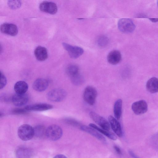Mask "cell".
<instances>
[{
    "mask_svg": "<svg viewBox=\"0 0 158 158\" xmlns=\"http://www.w3.org/2000/svg\"><path fill=\"white\" fill-rule=\"evenodd\" d=\"M48 85L49 83L47 79L39 78L34 81L32 87L35 90L41 92L45 91L48 88Z\"/></svg>",
    "mask_w": 158,
    "mask_h": 158,
    "instance_id": "cell-15",
    "label": "cell"
},
{
    "mask_svg": "<svg viewBox=\"0 0 158 158\" xmlns=\"http://www.w3.org/2000/svg\"><path fill=\"white\" fill-rule=\"evenodd\" d=\"M110 126L115 134L119 137L123 135V132L121 125L118 120L112 115L108 118Z\"/></svg>",
    "mask_w": 158,
    "mask_h": 158,
    "instance_id": "cell-12",
    "label": "cell"
},
{
    "mask_svg": "<svg viewBox=\"0 0 158 158\" xmlns=\"http://www.w3.org/2000/svg\"><path fill=\"white\" fill-rule=\"evenodd\" d=\"M97 96V90L93 87L88 86L85 88L83 94V98L89 105H93L94 104Z\"/></svg>",
    "mask_w": 158,
    "mask_h": 158,
    "instance_id": "cell-5",
    "label": "cell"
},
{
    "mask_svg": "<svg viewBox=\"0 0 158 158\" xmlns=\"http://www.w3.org/2000/svg\"><path fill=\"white\" fill-rule=\"evenodd\" d=\"M89 115L90 118L102 128L107 131L110 130V123L105 118L93 111L89 112Z\"/></svg>",
    "mask_w": 158,
    "mask_h": 158,
    "instance_id": "cell-6",
    "label": "cell"
},
{
    "mask_svg": "<svg viewBox=\"0 0 158 158\" xmlns=\"http://www.w3.org/2000/svg\"><path fill=\"white\" fill-rule=\"evenodd\" d=\"M28 110L24 108H16L14 109L12 112V113L15 114H23L27 113Z\"/></svg>",
    "mask_w": 158,
    "mask_h": 158,
    "instance_id": "cell-29",
    "label": "cell"
},
{
    "mask_svg": "<svg viewBox=\"0 0 158 158\" xmlns=\"http://www.w3.org/2000/svg\"><path fill=\"white\" fill-rule=\"evenodd\" d=\"M89 126L95 129L100 133L102 134L106 137L113 140H115L117 137L115 135L109 131L105 130L102 128H99L96 125L90 123L89 124Z\"/></svg>",
    "mask_w": 158,
    "mask_h": 158,
    "instance_id": "cell-22",
    "label": "cell"
},
{
    "mask_svg": "<svg viewBox=\"0 0 158 158\" xmlns=\"http://www.w3.org/2000/svg\"><path fill=\"white\" fill-rule=\"evenodd\" d=\"M1 81L0 89H2L5 87L7 83V79L5 76L1 71L0 72Z\"/></svg>",
    "mask_w": 158,
    "mask_h": 158,
    "instance_id": "cell-30",
    "label": "cell"
},
{
    "mask_svg": "<svg viewBox=\"0 0 158 158\" xmlns=\"http://www.w3.org/2000/svg\"><path fill=\"white\" fill-rule=\"evenodd\" d=\"M15 155L17 158H31L33 153L28 148L21 147L17 149Z\"/></svg>",
    "mask_w": 158,
    "mask_h": 158,
    "instance_id": "cell-18",
    "label": "cell"
},
{
    "mask_svg": "<svg viewBox=\"0 0 158 158\" xmlns=\"http://www.w3.org/2000/svg\"><path fill=\"white\" fill-rule=\"evenodd\" d=\"M114 148L118 154L120 155L122 154L121 151L118 146H114Z\"/></svg>",
    "mask_w": 158,
    "mask_h": 158,
    "instance_id": "cell-31",
    "label": "cell"
},
{
    "mask_svg": "<svg viewBox=\"0 0 158 158\" xmlns=\"http://www.w3.org/2000/svg\"><path fill=\"white\" fill-rule=\"evenodd\" d=\"M72 83L75 85H82L84 82L83 77L79 73L70 77Z\"/></svg>",
    "mask_w": 158,
    "mask_h": 158,
    "instance_id": "cell-25",
    "label": "cell"
},
{
    "mask_svg": "<svg viewBox=\"0 0 158 158\" xmlns=\"http://www.w3.org/2000/svg\"><path fill=\"white\" fill-rule=\"evenodd\" d=\"M80 128L82 131L90 134L100 141L105 143L106 142L105 138L95 129L85 125H81Z\"/></svg>",
    "mask_w": 158,
    "mask_h": 158,
    "instance_id": "cell-14",
    "label": "cell"
},
{
    "mask_svg": "<svg viewBox=\"0 0 158 158\" xmlns=\"http://www.w3.org/2000/svg\"><path fill=\"white\" fill-rule=\"evenodd\" d=\"M109 42V39L106 36L102 35L97 39V43L98 45L100 47L103 48L106 46Z\"/></svg>",
    "mask_w": 158,
    "mask_h": 158,
    "instance_id": "cell-26",
    "label": "cell"
},
{
    "mask_svg": "<svg viewBox=\"0 0 158 158\" xmlns=\"http://www.w3.org/2000/svg\"><path fill=\"white\" fill-rule=\"evenodd\" d=\"M9 7L12 9H16L20 8L21 5V2L18 0H9L8 1Z\"/></svg>",
    "mask_w": 158,
    "mask_h": 158,
    "instance_id": "cell-27",
    "label": "cell"
},
{
    "mask_svg": "<svg viewBox=\"0 0 158 158\" xmlns=\"http://www.w3.org/2000/svg\"><path fill=\"white\" fill-rule=\"evenodd\" d=\"M53 158H67L65 156L62 154H58L55 156Z\"/></svg>",
    "mask_w": 158,
    "mask_h": 158,
    "instance_id": "cell-33",
    "label": "cell"
},
{
    "mask_svg": "<svg viewBox=\"0 0 158 158\" xmlns=\"http://www.w3.org/2000/svg\"><path fill=\"white\" fill-rule=\"evenodd\" d=\"M62 134L61 128L55 124L50 125L46 130V137L52 140L56 141L59 139L62 136Z\"/></svg>",
    "mask_w": 158,
    "mask_h": 158,
    "instance_id": "cell-2",
    "label": "cell"
},
{
    "mask_svg": "<svg viewBox=\"0 0 158 158\" xmlns=\"http://www.w3.org/2000/svg\"><path fill=\"white\" fill-rule=\"evenodd\" d=\"M149 19L152 22L155 23L158 22V18H149Z\"/></svg>",
    "mask_w": 158,
    "mask_h": 158,
    "instance_id": "cell-34",
    "label": "cell"
},
{
    "mask_svg": "<svg viewBox=\"0 0 158 158\" xmlns=\"http://www.w3.org/2000/svg\"><path fill=\"white\" fill-rule=\"evenodd\" d=\"M0 30L3 33L15 36L18 33L17 26L13 24L5 23L2 24L0 26Z\"/></svg>",
    "mask_w": 158,
    "mask_h": 158,
    "instance_id": "cell-10",
    "label": "cell"
},
{
    "mask_svg": "<svg viewBox=\"0 0 158 158\" xmlns=\"http://www.w3.org/2000/svg\"><path fill=\"white\" fill-rule=\"evenodd\" d=\"M28 89V84L25 81H20L17 82L14 86V90L18 94H25Z\"/></svg>",
    "mask_w": 158,
    "mask_h": 158,
    "instance_id": "cell-20",
    "label": "cell"
},
{
    "mask_svg": "<svg viewBox=\"0 0 158 158\" xmlns=\"http://www.w3.org/2000/svg\"><path fill=\"white\" fill-rule=\"evenodd\" d=\"M40 10L51 14H55L57 12V7L56 4L52 2L44 1L39 5Z\"/></svg>",
    "mask_w": 158,
    "mask_h": 158,
    "instance_id": "cell-9",
    "label": "cell"
},
{
    "mask_svg": "<svg viewBox=\"0 0 158 158\" xmlns=\"http://www.w3.org/2000/svg\"><path fill=\"white\" fill-rule=\"evenodd\" d=\"M157 4L158 7V1H157Z\"/></svg>",
    "mask_w": 158,
    "mask_h": 158,
    "instance_id": "cell-36",
    "label": "cell"
},
{
    "mask_svg": "<svg viewBox=\"0 0 158 158\" xmlns=\"http://www.w3.org/2000/svg\"><path fill=\"white\" fill-rule=\"evenodd\" d=\"M34 53L36 59L40 61L45 60L48 57V52L46 48L40 46H37L35 48Z\"/></svg>",
    "mask_w": 158,
    "mask_h": 158,
    "instance_id": "cell-17",
    "label": "cell"
},
{
    "mask_svg": "<svg viewBox=\"0 0 158 158\" xmlns=\"http://www.w3.org/2000/svg\"><path fill=\"white\" fill-rule=\"evenodd\" d=\"M121 59L122 55L120 52L116 50L110 51L107 56L108 62L112 65L118 64L121 61Z\"/></svg>",
    "mask_w": 158,
    "mask_h": 158,
    "instance_id": "cell-16",
    "label": "cell"
},
{
    "mask_svg": "<svg viewBox=\"0 0 158 158\" xmlns=\"http://www.w3.org/2000/svg\"><path fill=\"white\" fill-rule=\"evenodd\" d=\"M131 108L136 114L140 115L146 113L148 109V105L144 100H140L134 102L132 105Z\"/></svg>",
    "mask_w": 158,
    "mask_h": 158,
    "instance_id": "cell-8",
    "label": "cell"
},
{
    "mask_svg": "<svg viewBox=\"0 0 158 158\" xmlns=\"http://www.w3.org/2000/svg\"><path fill=\"white\" fill-rule=\"evenodd\" d=\"M34 128V136L39 138H42L46 136V129L45 127L41 125L36 126Z\"/></svg>",
    "mask_w": 158,
    "mask_h": 158,
    "instance_id": "cell-23",
    "label": "cell"
},
{
    "mask_svg": "<svg viewBox=\"0 0 158 158\" xmlns=\"http://www.w3.org/2000/svg\"><path fill=\"white\" fill-rule=\"evenodd\" d=\"M129 153L130 155L133 158H138V157L136 156L135 154L131 151H130L129 152Z\"/></svg>",
    "mask_w": 158,
    "mask_h": 158,
    "instance_id": "cell-35",
    "label": "cell"
},
{
    "mask_svg": "<svg viewBox=\"0 0 158 158\" xmlns=\"http://www.w3.org/2000/svg\"><path fill=\"white\" fill-rule=\"evenodd\" d=\"M28 100V96L27 94L16 93L12 96L11 101L15 106H21L26 105L27 103Z\"/></svg>",
    "mask_w": 158,
    "mask_h": 158,
    "instance_id": "cell-11",
    "label": "cell"
},
{
    "mask_svg": "<svg viewBox=\"0 0 158 158\" xmlns=\"http://www.w3.org/2000/svg\"><path fill=\"white\" fill-rule=\"evenodd\" d=\"M62 44L72 58L76 59L83 53V49L79 47L72 46L65 43H62Z\"/></svg>",
    "mask_w": 158,
    "mask_h": 158,
    "instance_id": "cell-7",
    "label": "cell"
},
{
    "mask_svg": "<svg viewBox=\"0 0 158 158\" xmlns=\"http://www.w3.org/2000/svg\"><path fill=\"white\" fill-rule=\"evenodd\" d=\"M79 68L77 65L71 64L67 67L66 72L67 75L71 77L79 73Z\"/></svg>",
    "mask_w": 158,
    "mask_h": 158,
    "instance_id": "cell-24",
    "label": "cell"
},
{
    "mask_svg": "<svg viewBox=\"0 0 158 158\" xmlns=\"http://www.w3.org/2000/svg\"><path fill=\"white\" fill-rule=\"evenodd\" d=\"M122 101L121 99L117 100L114 103V114L115 118L119 120L122 115Z\"/></svg>",
    "mask_w": 158,
    "mask_h": 158,
    "instance_id": "cell-21",
    "label": "cell"
},
{
    "mask_svg": "<svg viewBox=\"0 0 158 158\" xmlns=\"http://www.w3.org/2000/svg\"><path fill=\"white\" fill-rule=\"evenodd\" d=\"M147 90L152 94L158 92V78L152 77L149 79L146 84Z\"/></svg>",
    "mask_w": 158,
    "mask_h": 158,
    "instance_id": "cell-19",
    "label": "cell"
},
{
    "mask_svg": "<svg viewBox=\"0 0 158 158\" xmlns=\"http://www.w3.org/2000/svg\"><path fill=\"white\" fill-rule=\"evenodd\" d=\"M67 92L64 89H55L51 90L47 94V99L53 102H60L66 97Z\"/></svg>",
    "mask_w": 158,
    "mask_h": 158,
    "instance_id": "cell-3",
    "label": "cell"
},
{
    "mask_svg": "<svg viewBox=\"0 0 158 158\" xmlns=\"http://www.w3.org/2000/svg\"><path fill=\"white\" fill-rule=\"evenodd\" d=\"M18 135L23 140H30L34 136V128L28 124L22 125L18 129Z\"/></svg>",
    "mask_w": 158,
    "mask_h": 158,
    "instance_id": "cell-1",
    "label": "cell"
},
{
    "mask_svg": "<svg viewBox=\"0 0 158 158\" xmlns=\"http://www.w3.org/2000/svg\"><path fill=\"white\" fill-rule=\"evenodd\" d=\"M63 120L65 123L73 126L80 127L81 126L77 121L72 118H65Z\"/></svg>",
    "mask_w": 158,
    "mask_h": 158,
    "instance_id": "cell-28",
    "label": "cell"
},
{
    "mask_svg": "<svg viewBox=\"0 0 158 158\" xmlns=\"http://www.w3.org/2000/svg\"><path fill=\"white\" fill-rule=\"evenodd\" d=\"M53 107V106L50 104L38 103L27 105L25 108L28 111H43L52 109Z\"/></svg>",
    "mask_w": 158,
    "mask_h": 158,
    "instance_id": "cell-13",
    "label": "cell"
},
{
    "mask_svg": "<svg viewBox=\"0 0 158 158\" xmlns=\"http://www.w3.org/2000/svg\"><path fill=\"white\" fill-rule=\"evenodd\" d=\"M118 26L121 31L126 33L132 32L135 28V25L132 21L128 18L120 19L118 22Z\"/></svg>",
    "mask_w": 158,
    "mask_h": 158,
    "instance_id": "cell-4",
    "label": "cell"
},
{
    "mask_svg": "<svg viewBox=\"0 0 158 158\" xmlns=\"http://www.w3.org/2000/svg\"><path fill=\"white\" fill-rule=\"evenodd\" d=\"M1 100H2L5 102L8 101L9 100V98L5 95H3L1 97Z\"/></svg>",
    "mask_w": 158,
    "mask_h": 158,
    "instance_id": "cell-32",
    "label": "cell"
}]
</instances>
